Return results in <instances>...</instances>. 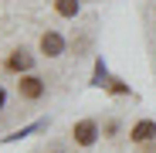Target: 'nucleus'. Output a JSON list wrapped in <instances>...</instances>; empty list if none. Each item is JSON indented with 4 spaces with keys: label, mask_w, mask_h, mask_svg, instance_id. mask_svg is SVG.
Listing matches in <instances>:
<instances>
[{
    "label": "nucleus",
    "mask_w": 156,
    "mask_h": 153,
    "mask_svg": "<svg viewBox=\"0 0 156 153\" xmlns=\"http://www.w3.org/2000/svg\"><path fill=\"white\" fill-rule=\"evenodd\" d=\"M71 136H75L78 146H92V143L98 140V122H95V119H82V122H75V126H71Z\"/></svg>",
    "instance_id": "f257e3e1"
},
{
    "label": "nucleus",
    "mask_w": 156,
    "mask_h": 153,
    "mask_svg": "<svg viewBox=\"0 0 156 153\" xmlns=\"http://www.w3.org/2000/svg\"><path fill=\"white\" fill-rule=\"evenodd\" d=\"M17 92L20 99H27V102H37L44 95V78H37V75H20V82H17Z\"/></svg>",
    "instance_id": "f03ea898"
},
{
    "label": "nucleus",
    "mask_w": 156,
    "mask_h": 153,
    "mask_svg": "<svg viewBox=\"0 0 156 153\" xmlns=\"http://www.w3.org/2000/svg\"><path fill=\"white\" fill-rule=\"evenodd\" d=\"M41 55H48V58L65 55V38H61L58 31H44V34H41Z\"/></svg>",
    "instance_id": "7ed1b4c3"
},
{
    "label": "nucleus",
    "mask_w": 156,
    "mask_h": 153,
    "mask_svg": "<svg viewBox=\"0 0 156 153\" xmlns=\"http://www.w3.org/2000/svg\"><path fill=\"white\" fill-rule=\"evenodd\" d=\"M129 140H133V143H153L156 140V122L153 119H139L133 126V133H129Z\"/></svg>",
    "instance_id": "20e7f679"
},
{
    "label": "nucleus",
    "mask_w": 156,
    "mask_h": 153,
    "mask_svg": "<svg viewBox=\"0 0 156 153\" xmlns=\"http://www.w3.org/2000/svg\"><path fill=\"white\" fill-rule=\"evenodd\" d=\"M31 65H34V55H27L24 48H17L14 55L7 58V68L10 71H31Z\"/></svg>",
    "instance_id": "39448f33"
},
{
    "label": "nucleus",
    "mask_w": 156,
    "mask_h": 153,
    "mask_svg": "<svg viewBox=\"0 0 156 153\" xmlns=\"http://www.w3.org/2000/svg\"><path fill=\"white\" fill-rule=\"evenodd\" d=\"M55 10L61 17H75L78 14V0H55Z\"/></svg>",
    "instance_id": "423d86ee"
},
{
    "label": "nucleus",
    "mask_w": 156,
    "mask_h": 153,
    "mask_svg": "<svg viewBox=\"0 0 156 153\" xmlns=\"http://www.w3.org/2000/svg\"><path fill=\"white\" fill-rule=\"evenodd\" d=\"M105 85H109L112 95H126V92H129V85H122V82H105Z\"/></svg>",
    "instance_id": "0eeeda50"
},
{
    "label": "nucleus",
    "mask_w": 156,
    "mask_h": 153,
    "mask_svg": "<svg viewBox=\"0 0 156 153\" xmlns=\"http://www.w3.org/2000/svg\"><path fill=\"white\" fill-rule=\"evenodd\" d=\"M102 78H105V65L98 61V65H95V82H92V85H105V82H102Z\"/></svg>",
    "instance_id": "6e6552de"
},
{
    "label": "nucleus",
    "mask_w": 156,
    "mask_h": 153,
    "mask_svg": "<svg viewBox=\"0 0 156 153\" xmlns=\"http://www.w3.org/2000/svg\"><path fill=\"white\" fill-rule=\"evenodd\" d=\"M4 102H7V95H4V89H0V109H4Z\"/></svg>",
    "instance_id": "1a4fd4ad"
},
{
    "label": "nucleus",
    "mask_w": 156,
    "mask_h": 153,
    "mask_svg": "<svg viewBox=\"0 0 156 153\" xmlns=\"http://www.w3.org/2000/svg\"><path fill=\"white\" fill-rule=\"evenodd\" d=\"M55 153H58V150H55Z\"/></svg>",
    "instance_id": "9d476101"
}]
</instances>
